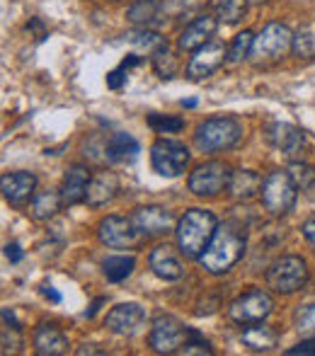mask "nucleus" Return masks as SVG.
Returning <instances> with one entry per match:
<instances>
[{
	"label": "nucleus",
	"mask_w": 315,
	"mask_h": 356,
	"mask_svg": "<svg viewBox=\"0 0 315 356\" xmlns=\"http://www.w3.org/2000/svg\"><path fill=\"white\" fill-rule=\"evenodd\" d=\"M243 252H245V228H240L233 220H226L223 225H218L211 243L199 254V262H202V267L207 272L223 274L243 257Z\"/></svg>",
	"instance_id": "obj_1"
},
{
	"label": "nucleus",
	"mask_w": 315,
	"mask_h": 356,
	"mask_svg": "<svg viewBox=\"0 0 315 356\" xmlns=\"http://www.w3.org/2000/svg\"><path fill=\"white\" fill-rule=\"evenodd\" d=\"M218 223L216 216L204 209H189L177 223V245L184 257H199L211 243Z\"/></svg>",
	"instance_id": "obj_2"
},
{
	"label": "nucleus",
	"mask_w": 315,
	"mask_h": 356,
	"mask_svg": "<svg viewBox=\"0 0 315 356\" xmlns=\"http://www.w3.org/2000/svg\"><path fill=\"white\" fill-rule=\"evenodd\" d=\"M240 136H243V124L233 117H213L207 119L204 124H199L197 134V148L204 153H218V150L233 148Z\"/></svg>",
	"instance_id": "obj_3"
},
{
	"label": "nucleus",
	"mask_w": 315,
	"mask_h": 356,
	"mask_svg": "<svg viewBox=\"0 0 315 356\" xmlns=\"http://www.w3.org/2000/svg\"><path fill=\"white\" fill-rule=\"evenodd\" d=\"M194 332L197 330L187 327V325L179 323L172 315H160V318L153 320L148 342H151V347L158 354H177L187 347L189 339L194 337Z\"/></svg>",
	"instance_id": "obj_4"
},
{
	"label": "nucleus",
	"mask_w": 315,
	"mask_h": 356,
	"mask_svg": "<svg viewBox=\"0 0 315 356\" xmlns=\"http://www.w3.org/2000/svg\"><path fill=\"white\" fill-rule=\"evenodd\" d=\"M262 204L272 216H284L293 209L298 199V187L293 182V177L289 172H282V170H274L262 184Z\"/></svg>",
	"instance_id": "obj_5"
},
{
	"label": "nucleus",
	"mask_w": 315,
	"mask_h": 356,
	"mask_svg": "<svg viewBox=\"0 0 315 356\" xmlns=\"http://www.w3.org/2000/svg\"><path fill=\"white\" fill-rule=\"evenodd\" d=\"M308 282V264L301 257H282L269 267L267 272V284L269 289H274L277 293H296L301 291Z\"/></svg>",
	"instance_id": "obj_6"
},
{
	"label": "nucleus",
	"mask_w": 315,
	"mask_h": 356,
	"mask_svg": "<svg viewBox=\"0 0 315 356\" xmlns=\"http://www.w3.org/2000/svg\"><path fill=\"white\" fill-rule=\"evenodd\" d=\"M291 44H293V34L289 32L286 24L272 22L255 37L250 56L255 61H277V58H282L291 49Z\"/></svg>",
	"instance_id": "obj_7"
},
{
	"label": "nucleus",
	"mask_w": 315,
	"mask_h": 356,
	"mask_svg": "<svg viewBox=\"0 0 315 356\" xmlns=\"http://www.w3.org/2000/svg\"><path fill=\"white\" fill-rule=\"evenodd\" d=\"M231 168L223 163H216V160H211V163H204L199 165L197 170H194L192 175H189V192L197 194V197H216L218 192H223V189H228V184H231Z\"/></svg>",
	"instance_id": "obj_8"
},
{
	"label": "nucleus",
	"mask_w": 315,
	"mask_h": 356,
	"mask_svg": "<svg viewBox=\"0 0 315 356\" xmlns=\"http://www.w3.org/2000/svg\"><path fill=\"white\" fill-rule=\"evenodd\" d=\"M189 163V150L184 143L179 141H168V138H160L153 143L151 148V165L158 175L163 177H177L184 172Z\"/></svg>",
	"instance_id": "obj_9"
},
{
	"label": "nucleus",
	"mask_w": 315,
	"mask_h": 356,
	"mask_svg": "<svg viewBox=\"0 0 315 356\" xmlns=\"http://www.w3.org/2000/svg\"><path fill=\"white\" fill-rule=\"evenodd\" d=\"M274 310V300L267 291H248L240 298H236L228 308L233 323L238 325H255L262 323L269 313Z\"/></svg>",
	"instance_id": "obj_10"
},
{
	"label": "nucleus",
	"mask_w": 315,
	"mask_h": 356,
	"mask_svg": "<svg viewBox=\"0 0 315 356\" xmlns=\"http://www.w3.org/2000/svg\"><path fill=\"white\" fill-rule=\"evenodd\" d=\"M97 235L107 248H117V250L134 248L141 240V233L136 230V225L131 220L122 218V216H107V218L99 220Z\"/></svg>",
	"instance_id": "obj_11"
},
{
	"label": "nucleus",
	"mask_w": 315,
	"mask_h": 356,
	"mask_svg": "<svg viewBox=\"0 0 315 356\" xmlns=\"http://www.w3.org/2000/svg\"><path fill=\"white\" fill-rule=\"evenodd\" d=\"M146 323V310L138 303H122L117 308H112L107 313V320H104V327L109 332L119 334V337H131Z\"/></svg>",
	"instance_id": "obj_12"
},
{
	"label": "nucleus",
	"mask_w": 315,
	"mask_h": 356,
	"mask_svg": "<svg viewBox=\"0 0 315 356\" xmlns=\"http://www.w3.org/2000/svg\"><path fill=\"white\" fill-rule=\"evenodd\" d=\"M228 58V49L221 42H209L202 49H197L187 66V78L189 80H202L209 78L211 73H216L221 68V63Z\"/></svg>",
	"instance_id": "obj_13"
},
{
	"label": "nucleus",
	"mask_w": 315,
	"mask_h": 356,
	"mask_svg": "<svg viewBox=\"0 0 315 356\" xmlns=\"http://www.w3.org/2000/svg\"><path fill=\"white\" fill-rule=\"evenodd\" d=\"M216 27H218L216 15H209V13L199 15L194 22H189L187 27L182 29V34H179V39H177V47L182 49V51H197L204 44L211 42V37L216 34Z\"/></svg>",
	"instance_id": "obj_14"
},
{
	"label": "nucleus",
	"mask_w": 315,
	"mask_h": 356,
	"mask_svg": "<svg viewBox=\"0 0 315 356\" xmlns=\"http://www.w3.org/2000/svg\"><path fill=\"white\" fill-rule=\"evenodd\" d=\"M0 189H3L5 202H10L13 207H22L34 197L37 177L32 172H10L0 179Z\"/></svg>",
	"instance_id": "obj_15"
},
{
	"label": "nucleus",
	"mask_w": 315,
	"mask_h": 356,
	"mask_svg": "<svg viewBox=\"0 0 315 356\" xmlns=\"http://www.w3.org/2000/svg\"><path fill=\"white\" fill-rule=\"evenodd\" d=\"M131 223L136 225V230L146 238L151 235H163L172 225V213L165 211L160 207H143L131 216Z\"/></svg>",
	"instance_id": "obj_16"
},
{
	"label": "nucleus",
	"mask_w": 315,
	"mask_h": 356,
	"mask_svg": "<svg viewBox=\"0 0 315 356\" xmlns=\"http://www.w3.org/2000/svg\"><path fill=\"white\" fill-rule=\"evenodd\" d=\"M90 179H92L90 177V170L83 168V165H73L71 170H66V175H63V184H61L63 207H73V204L85 202Z\"/></svg>",
	"instance_id": "obj_17"
},
{
	"label": "nucleus",
	"mask_w": 315,
	"mask_h": 356,
	"mask_svg": "<svg viewBox=\"0 0 315 356\" xmlns=\"http://www.w3.org/2000/svg\"><path fill=\"white\" fill-rule=\"evenodd\" d=\"M269 141L277 150H282L286 158H298L303 153V131L291 124H274L269 129Z\"/></svg>",
	"instance_id": "obj_18"
},
{
	"label": "nucleus",
	"mask_w": 315,
	"mask_h": 356,
	"mask_svg": "<svg viewBox=\"0 0 315 356\" xmlns=\"http://www.w3.org/2000/svg\"><path fill=\"white\" fill-rule=\"evenodd\" d=\"M148 264H151L153 274L160 279H165V282H175V279H179L184 272L179 257L175 254L172 248H168V245H158V248L151 252V257H148Z\"/></svg>",
	"instance_id": "obj_19"
},
{
	"label": "nucleus",
	"mask_w": 315,
	"mask_h": 356,
	"mask_svg": "<svg viewBox=\"0 0 315 356\" xmlns=\"http://www.w3.org/2000/svg\"><path fill=\"white\" fill-rule=\"evenodd\" d=\"M34 349L42 356H61L68 352V339L56 325H39L34 332Z\"/></svg>",
	"instance_id": "obj_20"
},
{
	"label": "nucleus",
	"mask_w": 315,
	"mask_h": 356,
	"mask_svg": "<svg viewBox=\"0 0 315 356\" xmlns=\"http://www.w3.org/2000/svg\"><path fill=\"white\" fill-rule=\"evenodd\" d=\"M119 192V179L114 172H99L90 179L88 194H85V202L90 207H104L107 202H112Z\"/></svg>",
	"instance_id": "obj_21"
},
{
	"label": "nucleus",
	"mask_w": 315,
	"mask_h": 356,
	"mask_svg": "<svg viewBox=\"0 0 315 356\" xmlns=\"http://www.w3.org/2000/svg\"><path fill=\"white\" fill-rule=\"evenodd\" d=\"M262 184H264V179L259 177L257 172H252V170H236V172L231 175L228 189H231L236 202H250V199H255L257 194H262Z\"/></svg>",
	"instance_id": "obj_22"
},
{
	"label": "nucleus",
	"mask_w": 315,
	"mask_h": 356,
	"mask_svg": "<svg viewBox=\"0 0 315 356\" xmlns=\"http://www.w3.org/2000/svg\"><path fill=\"white\" fill-rule=\"evenodd\" d=\"M141 153V145L134 136L129 134H114L109 138V143L104 145V155L107 160H114V163H134Z\"/></svg>",
	"instance_id": "obj_23"
},
{
	"label": "nucleus",
	"mask_w": 315,
	"mask_h": 356,
	"mask_svg": "<svg viewBox=\"0 0 315 356\" xmlns=\"http://www.w3.org/2000/svg\"><path fill=\"white\" fill-rule=\"evenodd\" d=\"M279 342V334L274 332L269 325L255 323L252 327H248L243 332V344L250 347L252 352H272Z\"/></svg>",
	"instance_id": "obj_24"
},
{
	"label": "nucleus",
	"mask_w": 315,
	"mask_h": 356,
	"mask_svg": "<svg viewBox=\"0 0 315 356\" xmlns=\"http://www.w3.org/2000/svg\"><path fill=\"white\" fill-rule=\"evenodd\" d=\"M134 267H136V259H134L131 254H114V257H107L102 262L104 277H107L109 282H114V284H119V282H124L127 277H131Z\"/></svg>",
	"instance_id": "obj_25"
},
{
	"label": "nucleus",
	"mask_w": 315,
	"mask_h": 356,
	"mask_svg": "<svg viewBox=\"0 0 315 356\" xmlns=\"http://www.w3.org/2000/svg\"><path fill=\"white\" fill-rule=\"evenodd\" d=\"M209 3H211L216 17L228 24L240 22L245 10H248V0H209Z\"/></svg>",
	"instance_id": "obj_26"
},
{
	"label": "nucleus",
	"mask_w": 315,
	"mask_h": 356,
	"mask_svg": "<svg viewBox=\"0 0 315 356\" xmlns=\"http://www.w3.org/2000/svg\"><path fill=\"white\" fill-rule=\"evenodd\" d=\"M63 204L61 194L56 192H39L32 202V216L37 220H49L54 213L58 211V207Z\"/></svg>",
	"instance_id": "obj_27"
},
{
	"label": "nucleus",
	"mask_w": 315,
	"mask_h": 356,
	"mask_svg": "<svg viewBox=\"0 0 315 356\" xmlns=\"http://www.w3.org/2000/svg\"><path fill=\"white\" fill-rule=\"evenodd\" d=\"M160 15V3L158 0H136V3L129 8V19L134 24H141V27H148L158 19Z\"/></svg>",
	"instance_id": "obj_28"
},
{
	"label": "nucleus",
	"mask_w": 315,
	"mask_h": 356,
	"mask_svg": "<svg viewBox=\"0 0 315 356\" xmlns=\"http://www.w3.org/2000/svg\"><path fill=\"white\" fill-rule=\"evenodd\" d=\"M153 68H156V73L160 78H172V75L177 73V61H175L168 42L158 44V47L153 49Z\"/></svg>",
	"instance_id": "obj_29"
},
{
	"label": "nucleus",
	"mask_w": 315,
	"mask_h": 356,
	"mask_svg": "<svg viewBox=\"0 0 315 356\" xmlns=\"http://www.w3.org/2000/svg\"><path fill=\"white\" fill-rule=\"evenodd\" d=\"M252 44H255V34L250 32V29H245L243 34H238V37L233 39L231 47H228V58H226V61L231 63V66L245 61V58L250 56V51H252Z\"/></svg>",
	"instance_id": "obj_30"
},
{
	"label": "nucleus",
	"mask_w": 315,
	"mask_h": 356,
	"mask_svg": "<svg viewBox=\"0 0 315 356\" xmlns=\"http://www.w3.org/2000/svg\"><path fill=\"white\" fill-rule=\"evenodd\" d=\"M289 175L293 177V182H296L298 189H303L306 194H315V170L311 165L306 163H291V168H289Z\"/></svg>",
	"instance_id": "obj_31"
},
{
	"label": "nucleus",
	"mask_w": 315,
	"mask_h": 356,
	"mask_svg": "<svg viewBox=\"0 0 315 356\" xmlns=\"http://www.w3.org/2000/svg\"><path fill=\"white\" fill-rule=\"evenodd\" d=\"M148 124L160 134H177L184 129V119L179 117H165V114H148Z\"/></svg>",
	"instance_id": "obj_32"
},
{
	"label": "nucleus",
	"mask_w": 315,
	"mask_h": 356,
	"mask_svg": "<svg viewBox=\"0 0 315 356\" xmlns=\"http://www.w3.org/2000/svg\"><path fill=\"white\" fill-rule=\"evenodd\" d=\"M296 330L301 332V337H306V339L315 337V303L303 305L296 313Z\"/></svg>",
	"instance_id": "obj_33"
},
{
	"label": "nucleus",
	"mask_w": 315,
	"mask_h": 356,
	"mask_svg": "<svg viewBox=\"0 0 315 356\" xmlns=\"http://www.w3.org/2000/svg\"><path fill=\"white\" fill-rule=\"evenodd\" d=\"M291 51H293V56H298V58H311L313 56V54H315V42H313V34L308 32V29L293 34Z\"/></svg>",
	"instance_id": "obj_34"
},
{
	"label": "nucleus",
	"mask_w": 315,
	"mask_h": 356,
	"mask_svg": "<svg viewBox=\"0 0 315 356\" xmlns=\"http://www.w3.org/2000/svg\"><path fill=\"white\" fill-rule=\"evenodd\" d=\"M127 39L136 47H153V44H163V39L158 37L156 32H148V29H141V32H129Z\"/></svg>",
	"instance_id": "obj_35"
},
{
	"label": "nucleus",
	"mask_w": 315,
	"mask_h": 356,
	"mask_svg": "<svg viewBox=\"0 0 315 356\" xmlns=\"http://www.w3.org/2000/svg\"><path fill=\"white\" fill-rule=\"evenodd\" d=\"M124 73H127V68H124V66H119V68H114L112 73H107V85H109V88H112V90L122 88V85L127 83V75H124Z\"/></svg>",
	"instance_id": "obj_36"
},
{
	"label": "nucleus",
	"mask_w": 315,
	"mask_h": 356,
	"mask_svg": "<svg viewBox=\"0 0 315 356\" xmlns=\"http://www.w3.org/2000/svg\"><path fill=\"white\" fill-rule=\"evenodd\" d=\"M5 257H8L10 262H15V264H17L19 259L24 257V252H22V248H19L17 243H10V245H5Z\"/></svg>",
	"instance_id": "obj_37"
},
{
	"label": "nucleus",
	"mask_w": 315,
	"mask_h": 356,
	"mask_svg": "<svg viewBox=\"0 0 315 356\" xmlns=\"http://www.w3.org/2000/svg\"><path fill=\"white\" fill-rule=\"evenodd\" d=\"M286 354H289V356H296V354H315V337H311L308 342H303V344H298V347L289 349Z\"/></svg>",
	"instance_id": "obj_38"
},
{
	"label": "nucleus",
	"mask_w": 315,
	"mask_h": 356,
	"mask_svg": "<svg viewBox=\"0 0 315 356\" xmlns=\"http://www.w3.org/2000/svg\"><path fill=\"white\" fill-rule=\"evenodd\" d=\"M303 235H306V240L311 243V248L315 250V218L308 220V223L303 225Z\"/></svg>",
	"instance_id": "obj_39"
},
{
	"label": "nucleus",
	"mask_w": 315,
	"mask_h": 356,
	"mask_svg": "<svg viewBox=\"0 0 315 356\" xmlns=\"http://www.w3.org/2000/svg\"><path fill=\"white\" fill-rule=\"evenodd\" d=\"M42 293L47 296L51 303H61V293H58V291H54L51 286H42Z\"/></svg>",
	"instance_id": "obj_40"
},
{
	"label": "nucleus",
	"mask_w": 315,
	"mask_h": 356,
	"mask_svg": "<svg viewBox=\"0 0 315 356\" xmlns=\"http://www.w3.org/2000/svg\"><path fill=\"white\" fill-rule=\"evenodd\" d=\"M102 303H104L102 298H97V300H95V303L90 305V310H85V318H95V313H97V310H99V305H102Z\"/></svg>",
	"instance_id": "obj_41"
},
{
	"label": "nucleus",
	"mask_w": 315,
	"mask_h": 356,
	"mask_svg": "<svg viewBox=\"0 0 315 356\" xmlns=\"http://www.w3.org/2000/svg\"><path fill=\"white\" fill-rule=\"evenodd\" d=\"M122 66H124V68L138 66V56H134V54H131V56H129V58H124V63H122Z\"/></svg>",
	"instance_id": "obj_42"
},
{
	"label": "nucleus",
	"mask_w": 315,
	"mask_h": 356,
	"mask_svg": "<svg viewBox=\"0 0 315 356\" xmlns=\"http://www.w3.org/2000/svg\"><path fill=\"white\" fill-rule=\"evenodd\" d=\"M182 107H187V109L197 107V99H194V97H189V99H182Z\"/></svg>",
	"instance_id": "obj_43"
},
{
	"label": "nucleus",
	"mask_w": 315,
	"mask_h": 356,
	"mask_svg": "<svg viewBox=\"0 0 315 356\" xmlns=\"http://www.w3.org/2000/svg\"><path fill=\"white\" fill-rule=\"evenodd\" d=\"M78 354L83 356V354H102V352H99V349H90L88 347V349H78Z\"/></svg>",
	"instance_id": "obj_44"
},
{
	"label": "nucleus",
	"mask_w": 315,
	"mask_h": 356,
	"mask_svg": "<svg viewBox=\"0 0 315 356\" xmlns=\"http://www.w3.org/2000/svg\"><path fill=\"white\" fill-rule=\"evenodd\" d=\"M168 3H187V0H168Z\"/></svg>",
	"instance_id": "obj_45"
}]
</instances>
